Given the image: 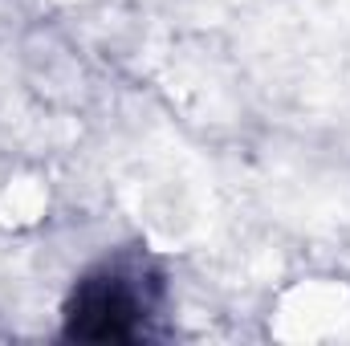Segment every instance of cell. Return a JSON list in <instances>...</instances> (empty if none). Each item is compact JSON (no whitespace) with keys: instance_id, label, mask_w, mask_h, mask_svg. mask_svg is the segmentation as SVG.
<instances>
[{"instance_id":"cell-1","label":"cell","mask_w":350,"mask_h":346,"mask_svg":"<svg viewBox=\"0 0 350 346\" xmlns=\"http://www.w3.org/2000/svg\"><path fill=\"white\" fill-rule=\"evenodd\" d=\"M151 281L139 269L106 265L78 281L66 306V334L82 343H131L147 330Z\"/></svg>"}]
</instances>
